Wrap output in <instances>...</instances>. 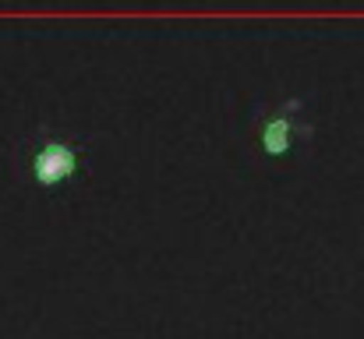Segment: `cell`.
<instances>
[{
    "mask_svg": "<svg viewBox=\"0 0 364 339\" xmlns=\"http://www.w3.org/2000/svg\"><path fill=\"white\" fill-rule=\"evenodd\" d=\"M82 156H85V138L60 131L53 124H39L36 134L21 141V170L25 181L36 188L71 184L82 170Z\"/></svg>",
    "mask_w": 364,
    "mask_h": 339,
    "instance_id": "6da1fadb",
    "label": "cell"
},
{
    "mask_svg": "<svg viewBox=\"0 0 364 339\" xmlns=\"http://www.w3.org/2000/svg\"><path fill=\"white\" fill-rule=\"evenodd\" d=\"M315 124L304 117V96H279L272 107H255V149L262 156H287L297 141L311 138Z\"/></svg>",
    "mask_w": 364,
    "mask_h": 339,
    "instance_id": "7a4b0ae2",
    "label": "cell"
}]
</instances>
